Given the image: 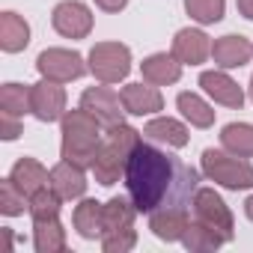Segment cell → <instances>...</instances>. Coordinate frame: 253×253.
I'll list each match as a JSON object with an SVG mask.
<instances>
[{"label": "cell", "mask_w": 253, "mask_h": 253, "mask_svg": "<svg viewBox=\"0 0 253 253\" xmlns=\"http://www.w3.org/2000/svg\"><path fill=\"white\" fill-rule=\"evenodd\" d=\"M197 179L200 173L188 164H182L179 158L167 155L164 149L140 140L137 149L128 158L125 167V191H128L131 203L137 206V211H155L161 206H182L188 209L191 203H185L188 194H197Z\"/></svg>", "instance_id": "1"}, {"label": "cell", "mask_w": 253, "mask_h": 253, "mask_svg": "<svg viewBox=\"0 0 253 253\" xmlns=\"http://www.w3.org/2000/svg\"><path fill=\"white\" fill-rule=\"evenodd\" d=\"M140 140H143V131H137L128 122H119L113 128H107V134L101 137V146H98V152L92 158V167H89L95 182L104 185V188L116 185L125 176L128 158H131V152L137 149Z\"/></svg>", "instance_id": "2"}, {"label": "cell", "mask_w": 253, "mask_h": 253, "mask_svg": "<svg viewBox=\"0 0 253 253\" xmlns=\"http://www.w3.org/2000/svg\"><path fill=\"white\" fill-rule=\"evenodd\" d=\"M101 128H104V125L92 113H86L81 104L75 110H66V116L60 119V134H63V140H60V158H66V161L89 170L92 158H95V152L101 146V137H104Z\"/></svg>", "instance_id": "3"}, {"label": "cell", "mask_w": 253, "mask_h": 253, "mask_svg": "<svg viewBox=\"0 0 253 253\" xmlns=\"http://www.w3.org/2000/svg\"><path fill=\"white\" fill-rule=\"evenodd\" d=\"M200 170L209 182L226 191H250L253 188V164L226 149H206L200 158Z\"/></svg>", "instance_id": "4"}, {"label": "cell", "mask_w": 253, "mask_h": 253, "mask_svg": "<svg viewBox=\"0 0 253 253\" xmlns=\"http://www.w3.org/2000/svg\"><path fill=\"white\" fill-rule=\"evenodd\" d=\"M86 66L98 84H119L131 72V48L122 42H95L86 54Z\"/></svg>", "instance_id": "5"}, {"label": "cell", "mask_w": 253, "mask_h": 253, "mask_svg": "<svg viewBox=\"0 0 253 253\" xmlns=\"http://www.w3.org/2000/svg\"><path fill=\"white\" fill-rule=\"evenodd\" d=\"M191 209H194V217L200 223H206L209 229H214L226 244L235 238V220H232V211L229 206L223 203V197L214 191V188H197L194 200H191Z\"/></svg>", "instance_id": "6"}, {"label": "cell", "mask_w": 253, "mask_h": 253, "mask_svg": "<svg viewBox=\"0 0 253 253\" xmlns=\"http://www.w3.org/2000/svg\"><path fill=\"white\" fill-rule=\"evenodd\" d=\"M36 72L48 81H57V84H72L78 78H84L89 72L86 60L72 51V48H45L39 57H36Z\"/></svg>", "instance_id": "7"}, {"label": "cell", "mask_w": 253, "mask_h": 253, "mask_svg": "<svg viewBox=\"0 0 253 253\" xmlns=\"http://www.w3.org/2000/svg\"><path fill=\"white\" fill-rule=\"evenodd\" d=\"M92 9L81 0H63L51 12V27L63 36V39H86L92 33Z\"/></svg>", "instance_id": "8"}, {"label": "cell", "mask_w": 253, "mask_h": 253, "mask_svg": "<svg viewBox=\"0 0 253 253\" xmlns=\"http://www.w3.org/2000/svg\"><path fill=\"white\" fill-rule=\"evenodd\" d=\"M81 107L86 113H92L104 128H113V125L125 122V104H122V95L110 89V84H101V86H89L84 89L81 95Z\"/></svg>", "instance_id": "9"}, {"label": "cell", "mask_w": 253, "mask_h": 253, "mask_svg": "<svg viewBox=\"0 0 253 253\" xmlns=\"http://www.w3.org/2000/svg\"><path fill=\"white\" fill-rule=\"evenodd\" d=\"M30 113L39 122H60L66 116V89L57 81L42 78L39 84H30Z\"/></svg>", "instance_id": "10"}, {"label": "cell", "mask_w": 253, "mask_h": 253, "mask_svg": "<svg viewBox=\"0 0 253 253\" xmlns=\"http://www.w3.org/2000/svg\"><path fill=\"white\" fill-rule=\"evenodd\" d=\"M200 86L214 104H223V107H232V110L244 107V89L238 86V81L226 69H206L200 75Z\"/></svg>", "instance_id": "11"}, {"label": "cell", "mask_w": 253, "mask_h": 253, "mask_svg": "<svg viewBox=\"0 0 253 253\" xmlns=\"http://www.w3.org/2000/svg\"><path fill=\"white\" fill-rule=\"evenodd\" d=\"M170 51H173V57L182 66H203L211 57V39L200 27H182L173 36V48Z\"/></svg>", "instance_id": "12"}, {"label": "cell", "mask_w": 253, "mask_h": 253, "mask_svg": "<svg viewBox=\"0 0 253 253\" xmlns=\"http://www.w3.org/2000/svg\"><path fill=\"white\" fill-rule=\"evenodd\" d=\"M122 95V104L131 116H155L158 110H164V95H161V86L149 84V81H140V84H125L119 89Z\"/></svg>", "instance_id": "13"}, {"label": "cell", "mask_w": 253, "mask_h": 253, "mask_svg": "<svg viewBox=\"0 0 253 253\" xmlns=\"http://www.w3.org/2000/svg\"><path fill=\"white\" fill-rule=\"evenodd\" d=\"M211 60L217 69H241L253 60V42L244 39L241 33H226L211 42Z\"/></svg>", "instance_id": "14"}, {"label": "cell", "mask_w": 253, "mask_h": 253, "mask_svg": "<svg viewBox=\"0 0 253 253\" xmlns=\"http://www.w3.org/2000/svg\"><path fill=\"white\" fill-rule=\"evenodd\" d=\"M188 223H191V214L182 206H161L149 211V229L161 241H182Z\"/></svg>", "instance_id": "15"}, {"label": "cell", "mask_w": 253, "mask_h": 253, "mask_svg": "<svg viewBox=\"0 0 253 253\" xmlns=\"http://www.w3.org/2000/svg\"><path fill=\"white\" fill-rule=\"evenodd\" d=\"M86 170L84 167H78V164H72V161H60V164H54L51 167V188L66 200V203H72V200H84L86 197Z\"/></svg>", "instance_id": "16"}, {"label": "cell", "mask_w": 253, "mask_h": 253, "mask_svg": "<svg viewBox=\"0 0 253 253\" xmlns=\"http://www.w3.org/2000/svg\"><path fill=\"white\" fill-rule=\"evenodd\" d=\"M143 137L155 140V143H164L170 149H185L191 143V131L188 125L173 119V116H152L146 125H143Z\"/></svg>", "instance_id": "17"}, {"label": "cell", "mask_w": 253, "mask_h": 253, "mask_svg": "<svg viewBox=\"0 0 253 253\" xmlns=\"http://www.w3.org/2000/svg\"><path fill=\"white\" fill-rule=\"evenodd\" d=\"M182 69H185V66L173 57V51H170V54H167V51L149 54V57L140 63L143 81H149V84H155V86H173V84H179Z\"/></svg>", "instance_id": "18"}, {"label": "cell", "mask_w": 253, "mask_h": 253, "mask_svg": "<svg viewBox=\"0 0 253 253\" xmlns=\"http://www.w3.org/2000/svg\"><path fill=\"white\" fill-rule=\"evenodd\" d=\"M9 179L15 182V188L30 200L33 194H39L42 188L51 185V170H45L36 158H18L9 170Z\"/></svg>", "instance_id": "19"}, {"label": "cell", "mask_w": 253, "mask_h": 253, "mask_svg": "<svg viewBox=\"0 0 253 253\" xmlns=\"http://www.w3.org/2000/svg\"><path fill=\"white\" fill-rule=\"evenodd\" d=\"M134 217H137V206L131 203V197H110L101 214V238L134 229Z\"/></svg>", "instance_id": "20"}, {"label": "cell", "mask_w": 253, "mask_h": 253, "mask_svg": "<svg viewBox=\"0 0 253 253\" xmlns=\"http://www.w3.org/2000/svg\"><path fill=\"white\" fill-rule=\"evenodd\" d=\"M176 107H179V113H182V119L191 125V128H211L214 125V116H217V110L200 95V92H179L176 95Z\"/></svg>", "instance_id": "21"}, {"label": "cell", "mask_w": 253, "mask_h": 253, "mask_svg": "<svg viewBox=\"0 0 253 253\" xmlns=\"http://www.w3.org/2000/svg\"><path fill=\"white\" fill-rule=\"evenodd\" d=\"M27 45H30V24L12 9L0 12V48L6 54H18Z\"/></svg>", "instance_id": "22"}, {"label": "cell", "mask_w": 253, "mask_h": 253, "mask_svg": "<svg viewBox=\"0 0 253 253\" xmlns=\"http://www.w3.org/2000/svg\"><path fill=\"white\" fill-rule=\"evenodd\" d=\"M66 229L60 223V214L33 220V247L39 253H63L66 250Z\"/></svg>", "instance_id": "23"}, {"label": "cell", "mask_w": 253, "mask_h": 253, "mask_svg": "<svg viewBox=\"0 0 253 253\" xmlns=\"http://www.w3.org/2000/svg\"><path fill=\"white\" fill-rule=\"evenodd\" d=\"M101 214H104V203L84 197V200L75 206V214H72V223H75L78 235L86 238V241L101 238Z\"/></svg>", "instance_id": "24"}, {"label": "cell", "mask_w": 253, "mask_h": 253, "mask_svg": "<svg viewBox=\"0 0 253 253\" xmlns=\"http://www.w3.org/2000/svg\"><path fill=\"white\" fill-rule=\"evenodd\" d=\"M220 149L238 155V158H253V125L250 122H229L220 128Z\"/></svg>", "instance_id": "25"}, {"label": "cell", "mask_w": 253, "mask_h": 253, "mask_svg": "<svg viewBox=\"0 0 253 253\" xmlns=\"http://www.w3.org/2000/svg\"><path fill=\"white\" fill-rule=\"evenodd\" d=\"M182 244L191 250V253H211V250H217V247H223L226 241L214 232V229H209L206 223H200L197 217L188 223V229H185V235H182Z\"/></svg>", "instance_id": "26"}, {"label": "cell", "mask_w": 253, "mask_h": 253, "mask_svg": "<svg viewBox=\"0 0 253 253\" xmlns=\"http://www.w3.org/2000/svg\"><path fill=\"white\" fill-rule=\"evenodd\" d=\"M0 110L6 113H15V116H24L30 113V86L27 84H3L0 86Z\"/></svg>", "instance_id": "27"}, {"label": "cell", "mask_w": 253, "mask_h": 253, "mask_svg": "<svg viewBox=\"0 0 253 253\" xmlns=\"http://www.w3.org/2000/svg\"><path fill=\"white\" fill-rule=\"evenodd\" d=\"M185 12L191 15V21L209 27L217 24L226 12V0H185Z\"/></svg>", "instance_id": "28"}, {"label": "cell", "mask_w": 253, "mask_h": 253, "mask_svg": "<svg viewBox=\"0 0 253 253\" xmlns=\"http://www.w3.org/2000/svg\"><path fill=\"white\" fill-rule=\"evenodd\" d=\"M63 203H66V200L48 185V188H42L39 194L30 197V209H27V211H30L33 220H39V217H54V214H60V206H63Z\"/></svg>", "instance_id": "29"}, {"label": "cell", "mask_w": 253, "mask_h": 253, "mask_svg": "<svg viewBox=\"0 0 253 253\" xmlns=\"http://www.w3.org/2000/svg\"><path fill=\"white\" fill-rule=\"evenodd\" d=\"M24 209H30V200L6 176L3 182H0V211H3L6 217H18V214H24Z\"/></svg>", "instance_id": "30"}, {"label": "cell", "mask_w": 253, "mask_h": 253, "mask_svg": "<svg viewBox=\"0 0 253 253\" xmlns=\"http://www.w3.org/2000/svg\"><path fill=\"white\" fill-rule=\"evenodd\" d=\"M98 244H101L104 253H128L137 244V232L125 229V232H116V235H104V238H98Z\"/></svg>", "instance_id": "31"}, {"label": "cell", "mask_w": 253, "mask_h": 253, "mask_svg": "<svg viewBox=\"0 0 253 253\" xmlns=\"http://www.w3.org/2000/svg\"><path fill=\"white\" fill-rule=\"evenodd\" d=\"M0 137H3L6 143L18 140V137H21V116L0 110Z\"/></svg>", "instance_id": "32"}, {"label": "cell", "mask_w": 253, "mask_h": 253, "mask_svg": "<svg viewBox=\"0 0 253 253\" xmlns=\"http://www.w3.org/2000/svg\"><path fill=\"white\" fill-rule=\"evenodd\" d=\"M95 6L101 12H122L125 6H128V0H95Z\"/></svg>", "instance_id": "33"}, {"label": "cell", "mask_w": 253, "mask_h": 253, "mask_svg": "<svg viewBox=\"0 0 253 253\" xmlns=\"http://www.w3.org/2000/svg\"><path fill=\"white\" fill-rule=\"evenodd\" d=\"M235 6L247 21H253V0H235Z\"/></svg>", "instance_id": "34"}, {"label": "cell", "mask_w": 253, "mask_h": 253, "mask_svg": "<svg viewBox=\"0 0 253 253\" xmlns=\"http://www.w3.org/2000/svg\"><path fill=\"white\" fill-rule=\"evenodd\" d=\"M244 214H247V217L253 220V194H250V197L244 200Z\"/></svg>", "instance_id": "35"}, {"label": "cell", "mask_w": 253, "mask_h": 253, "mask_svg": "<svg viewBox=\"0 0 253 253\" xmlns=\"http://www.w3.org/2000/svg\"><path fill=\"white\" fill-rule=\"evenodd\" d=\"M247 95H250V101H253V78H250V86H247Z\"/></svg>", "instance_id": "36"}]
</instances>
